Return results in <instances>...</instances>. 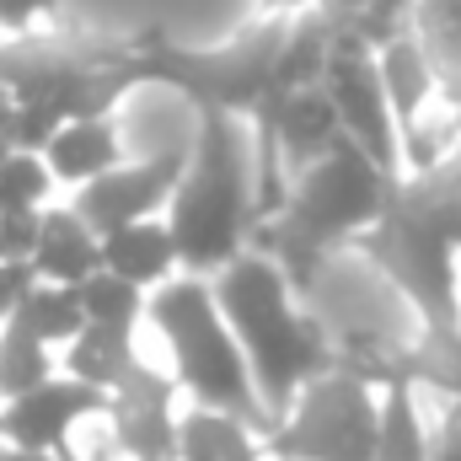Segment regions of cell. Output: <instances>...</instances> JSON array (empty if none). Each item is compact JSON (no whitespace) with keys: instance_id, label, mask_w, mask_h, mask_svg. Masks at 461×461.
Here are the masks:
<instances>
[{"instance_id":"6da1fadb","label":"cell","mask_w":461,"mask_h":461,"mask_svg":"<svg viewBox=\"0 0 461 461\" xmlns=\"http://www.w3.org/2000/svg\"><path fill=\"white\" fill-rule=\"evenodd\" d=\"M354 252L413 306L419 328H461V145L392 177Z\"/></svg>"},{"instance_id":"7a4b0ae2","label":"cell","mask_w":461,"mask_h":461,"mask_svg":"<svg viewBox=\"0 0 461 461\" xmlns=\"http://www.w3.org/2000/svg\"><path fill=\"white\" fill-rule=\"evenodd\" d=\"M381 188L386 177L348 140H339L322 161H312L301 177L285 183L279 204L252 230V252H263L295 295H312L328 258L339 247H354L375 221Z\"/></svg>"},{"instance_id":"3957f363","label":"cell","mask_w":461,"mask_h":461,"mask_svg":"<svg viewBox=\"0 0 461 461\" xmlns=\"http://www.w3.org/2000/svg\"><path fill=\"white\" fill-rule=\"evenodd\" d=\"M210 290H215L230 339L241 344V359L252 370V386L268 419H279L295 402V392L333 365V333L301 306L285 274L252 247L210 279Z\"/></svg>"},{"instance_id":"277c9868","label":"cell","mask_w":461,"mask_h":461,"mask_svg":"<svg viewBox=\"0 0 461 461\" xmlns=\"http://www.w3.org/2000/svg\"><path fill=\"white\" fill-rule=\"evenodd\" d=\"M167 230L177 247V274L194 279H215L252 247V150H241L236 118L199 113L183 183L167 204Z\"/></svg>"},{"instance_id":"5b68a950","label":"cell","mask_w":461,"mask_h":461,"mask_svg":"<svg viewBox=\"0 0 461 461\" xmlns=\"http://www.w3.org/2000/svg\"><path fill=\"white\" fill-rule=\"evenodd\" d=\"M145 317L161 333V344L172 348V381H177V392L194 397V408L230 413V419L252 424L258 435L274 429V419L252 386V370L241 359V344L230 339L226 317L215 306L210 279L172 274L167 285H156L145 295Z\"/></svg>"},{"instance_id":"8992f818","label":"cell","mask_w":461,"mask_h":461,"mask_svg":"<svg viewBox=\"0 0 461 461\" xmlns=\"http://www.w3.org/2000/svg\"><path fill=\"white\" fill-rule=\"evenodd\" d=\"M375 419H381V392L328 365L274 419L263 451L268 461H375Z\"/></svg>"},{"instance_id":"52a82bcc","label":"cell","mask_w":461,"mask_h":461,"mask_svg":"<svg viewBox=\"0 0 461 461\" xmlns=\"http://www.w3.org/2000/svg\"><path fill=\"white\" fill-rule=\"evenodd\" d=\"M322 97L333 103L344 140L386 177V183L408 172V161H402V134H397V118H392L386 86H381L375 49L333 38L328 65H322Z\"/></svg>"},{"instance_id":"ba28073f","label":"cell","mask_w":461,"mask_h":461,"mask_svg":"<svg viewBox=\"0 0 461 461\" xmlns=\"http://www.w3.org/2000/svg\"><path fill=\"white\" fill-rule=\"evenodd\" d=\"M183 167H188V145H167L145 161H123L113 172L92 177L86 188H76L70 210L97 236H113L134 221H156V210L172 204V194L183 183Z\"/></svg>"},{"instance_id":"9c48e42d","label":"cell","mask_w":461,"mask_h":461,"mask_svg":"<svg viewBox=\"0 0 461 461\" xmlns=\"http://www.w3.org/2000/svg\"><path fill=\"white\" fill-rule=\"evenodd\" d=\"M103 413H108V392L54 375V381L0 402V446L38 451V456H70V429L86 419H103Z\"/></svg>"},{"instance_id":"30bf717a","label":"cell","mask_w":461,"mask_h":461,"mask_svg":"<svg viewBox=\"0 0 461 461\" xmlns=\"http://www.w3.org/2000/svg\"><path fill=\"white\" fill-rule=\"evenodd\" d=\"M108 429L123 461H177V381L156 365H134L108 392Z\"/></svg>"},{"instance_id":"8fae6325","label":"cell","mask_w":461,"mask_h":461,"mask_svg":"<svg viewBox=\"0 0 461 461\" xmlns=\"http://www.w3.org/2000/svg\"><path fill=\"white\" fill-rule=\"evenodd\" d=\"M339 140H344V129H339L333 103L322 97V81L306 86V92H295V97L279 108V118H274V167H279V183L301 177V172H306L312 161H322Z\"/></svg>"},{"instance_id":"7c38bea8","label":"cell","mask_w":461,"mask_h":461,"mask_svg":"<svg viewBox=\"0 0 461 461\" xmlns=\"http://www.w3.org/2000/svg\"><path fill=\"white\" fill-rule=\"evenodd\" d=\"M32 279L43 285H81L103 268V236L86 226L70 204L65 210H43V226H38V247L27 258Z\"/></svg>"},{"instance_id":"4fadbf2b","label":"cell","mask_w":461,"mask_h":461,"mask_svg":"<svg viewBox=\"0 0 461 461\" xmlns=\"http://www.w3.org/2000/svg\"><path fill=\"white\" fill-rule=\"evenodd\" d=\"M43 167L54 183H70V188H86L92 177L123 167V140H118L113 118H76L65 123L49 145H43Z\"/></svg>"},{"instance_id":"5bb4252c","label":"cell","mask_w":461,"mask_h":461,"mask_svg":"<svg viewBox=\"0 0 461 461\" xmlns=\"http://www.w3.org/2000/svg\"><path fill=\"white\" fill-rule=\"evenodd\" d=\"M408 32L435 70L440 103L461 113V0H408Z\"/></svg>"},{"instance_id":"9a60e30c","label":"cell","mask_w":461,"mask_h":461,"mask_svg":"<svg viewBox=\"0 0 461 461\" xmlns=\"http://www.w3.org/2000/svg\"><path fill=\"white\" fill-rule=\"evenodd\" d=\"M103 268L129 279L134 290H156L177 274V247H172V230L167 221H134V226L103 236Z\"/></svg>"},{"instance_id":"2e32d148","label":"cell","mask_w":461,"mask_h":461,"mask_svg":"<svg viewBox=\"0 0 461 461\" xmlns=\"http://www.w3.org/2000/svg\"><path fill=\"white\" fill-rule=\"evenodd\" d=\"M375 65H381V86H386V103H392V118H397V134H408L419 123V113L440 97L435 92V70H429V59H424L419 38L408 27L392 43L375 49Z\"/></svg>"},{"instance_id":"e0dca14e","label":"cell","mask_w":461,"mask_h":461,"mask_svg":"<svg viewBox=\"0 0 461 461\" xmlns=\"http://www.w3.org/2000/svg\"><path fill=\"white\" fill-rule=\"evenodd\" d=\"M177 461H268V451L252 424L215 408H188L177 413Z\"/></svg>"},{"instance_id":"ac0fdd59","label":"cell","mask_w":461,"mask_h":461,"mask_svg":"<svg viewBox=\"0 0 461 461\" xmlns=\"http://www.w3.org/2000/svg\"><path fill=\"white\" fill-rule=\"evenodd\" d=\"M134 365H140V348H134V333H123V328H92L86 322L65 344V375L70 381H86L97 392H113Z\"/></svg>"},{"instance_id":"d6986e66","label":"cell","mask_w":461,"mask_h":461,"mask_svg":"<svg viewBox=\"0 0 461 461\" xmlns=\"http://www.w3.org/2000/svg\"><path fill=\"white\" fill-rule=\"evenodd\" d=\"M402 386H429L446 402L461 397V328H419L402 339Z\"/></svg>"},{"instance_id":"ffe728a7","label":"cell","mask_w":461,"mask_h":461,"mask_svg":"<svg viewBox=\"0 0 461 461\" xmlns=\"http://www.w3.org/2000/svg\"><path fill=\"white\" fill-rule=\"evenodd\" d=\"M317 11L333 38L365 43V49H381L408 27V0H322Z\"/></svg>"},{"instance_id":"44dd1931","label":"cell","mask_w":461,"mask_h":461,"mask_svg":"<svg viewBox=\"0 0 461 461\" xmlns=\"http://www.w3.org/2000/svg\"><path fill=\"white\" fill-rule=\"evenodd\" d=\"M11 322H22L32 339H43L49 348H54V344L65 348L81 328H86V312H81V301H76V290H70V285H43V279H32Z\"/></svg>"},{"instance_id":"7402d4cb","label":"cell","mask_w":461,"mask_h":461,"mask_svg":"<svg viewBox=\"0 0 461 461\" xmlns=\"http://www.w3.org/2000/svg\"><path fill=\"white\" fill-rule=\"evenodd\" d=\"M375 461H429V429H424L419 402H413L408 386H386V392H381Z\"/></svg>"},{"instance_id":"603a6c76","label":"cell","mask_w":461,"mask_h":461,"mask_svg":"<svg viewBox=\"0 0 461 461\" xmlns=\"http://www.w3.org/2000/svg\"><path fill=\"white\" fill-rule=\"evenodd\" d=\"M43 381H54V348L32 339L22 322H5L0 328V402L32 392Z\"/></svg>"},{"instance_id":"cb8c5ba5","label":"cell","mask_w":461,"mask_h":461,"mask_svg":"<svg viewBox=\"0 0 461 461\" xmlns=\"http://www.w3.org/2000/svg\"><path fill=\"white\" fill-rule=\"evenodd\" d=\"M76 301H81V312H86L92 328H123V333H134L140 317H145V290H134L129 279H118L108 268H97L92 279H81Z\"/></svg>"},{"instance_id":"d4e9b609","label":"cell","mask_w":461,"mask_h":461,"mask_svg":"<svg viewBox=\"0 0 461 461\" xmlns=\"http://www.w3.org/2000/svg\"><path fill=\"white\" fill-rule=\"evenodd\" d=\"M49 188H54V177H49L43 156L11 150V156L0 161V210H43Z\"/></svg>"},{"instance_id":"484cf974","label":"cell","mask_w":461,"mask_h":461,"mask_svg":"<svg viewBox=\"0 0 461 461\" xmlns=\"http://www.w3.org/2000/svg\"><path fill=\"white\" fill-rule=\"evenodd\" d=\"M43 210H0V263H27L38 247Z\"/></svg>"},{"instance_id":"4316f807","label":"cell","mask_w":461,"mask_h":461,"mask_svg":"<svg viewBox=\"0 0 461 461\" xmlns=\"http://www.w3.org/2000/svg\"><path fill=\"white\" fill-rule=\"evenodd\" d=\"M65 0H0V27L5 32H32L38 27V16H49V11H59Z\"/></svg>"},{"instance_id":"83f0119b","label":"cell","mask_w":461,"mask_h":461,"mask_svg":"<svg viewBox=\"0 0 461 461\" xmlns=\"http://www.w3.org/2000/svg\"><path fill=\"white\" fill-rule=\"evenodd\" d=\"M429 461H461V397L446 402V419L429 435Z\"/></svg>"},{"instance_id":"f1b7e54d","label":"cell","mask_w":461,"mask_h":461,"mask_svg":"<svg viewBox=\"0 0 461 461\" xmlns=\"http://www.w3.org/2000/svg\"><path fill=\"white\" fill-rule=\"evenodd\" d=\"M27 285H32V268H27V263H0V328L16 317Z\"/></svg>"},{"instance_id":"f546056e","label":"cell","mask_w":461,"mask_h":461,"mask_svg":"<svg viewBox=\"0 0 461 461\" xmlns=\"http://www.w3.org/2000/svg\"><path fill=\"white\" fill-rule=\"evenodd\" d=\"M258 16H301V11H317L322 0H252Z\"/></svg>"},{"instance_id":"4dcf8cb0","label":"cell","mask_w":461,"mask_h":461,"mask_svg":"<svg viewBox=\"0 0 461 461\" xmlns=\"http://www.w3.org/2000/svg\"><path fill=\"white\" fill-rule=\"evenodd\" d=\"M0 461H76V456H38V451H16V446H0Z\"/></svg>"},{"instance_id":"1f68e13d","label":"cell","mask_w":461,"mask_h":461,"mask_svg":"<svg viewBox=\"0 0 461 461\" xmlns=\"http://www.w3.org/2000/svg\"><path fill=\"white\" fill-rule=\"evenodd\" d=\"M5 156H11V145H5V140H0V161H5Z\"/></svg>"}]
</instances>
